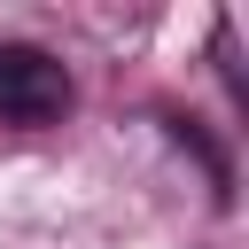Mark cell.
I'll return each mask as SVG.
<instances>
[{
    "instance_id": "cell-1",
    "label": "cell",
    "mask_w": 249,
    "mask_h": 249,
    "mask_svg": "<svg viewBox=\"0 0 249 249\" xmlns=\"http://www.w3.org/2000/svg\"><path fill=\"white\" fill-rule=\"evenodd\" d=\"M70 109V70L47 47H0V117L8 124H54Z\"/></svg>"
}]
</instances>
